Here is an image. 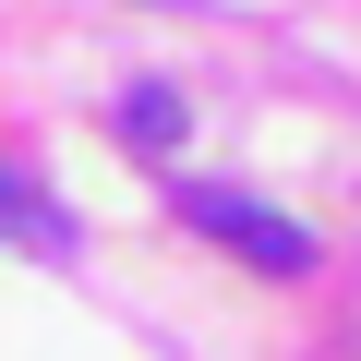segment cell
I'll use <instances>...</instances> for the list:
<instances>
[{
  "label": "cell",
  "mask_w": 361,
  "mask_h": 361,
  "mask_svg": "<svg viewBox=\"0 0 361 361\" xmlns=\"http://www.w3.org/2000/svg\"><path fill=\"white\" fill-rule=\"evenodd\" d=\"M0 241H25V253H73V217L37 193L25 169H0Z\"/></svg>",
  "instance_id": "obj_2"
},
{
  "label": "cell",
  "mask_w": 361,
  "mask_h": 361,
  "mask_svg": "<svg viewBox=\"0 0 361 361\" xmlns=\"http://www.w3.org/2000/svg\"><path fill=\"white\" fill-rule=\"evenodd\" d=\"M180 217H193L205 241H229L241 265H265V277H301V265H313V229H289L277 205L229 193V180H180Z\"/></svg>",
  "instance_id": "obj_1"
},
{
  "label": "cell",
  "mask_w": 361,
  "mask_h": 361,
  "mask_svg": "<svg viewBox=\"0 0 361 361\" xmlns=\"http://www.w3.org/2000/svg\"><path fill=\"white\" fill-rule=\"evenodd\" d=\"M121 145H180V97L169 85H133L121 97Z\"/></svg>",
  "instance_id": "obj_3"
}]
</instances>
